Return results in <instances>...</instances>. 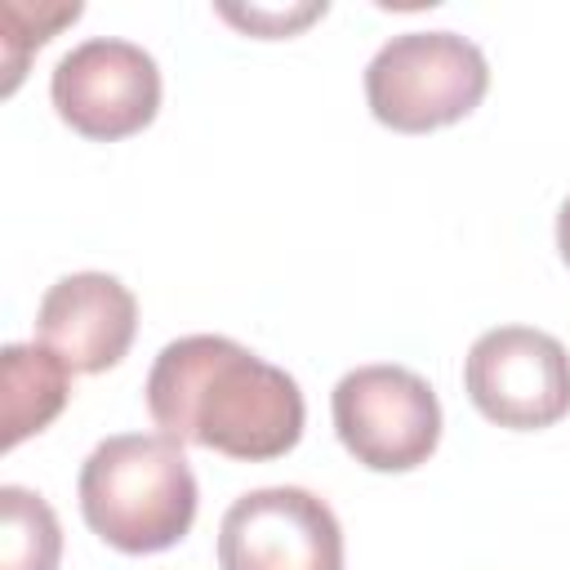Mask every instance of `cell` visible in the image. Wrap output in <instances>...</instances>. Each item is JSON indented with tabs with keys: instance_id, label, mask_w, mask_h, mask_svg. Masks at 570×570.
Masks as SVG:
<instances>
[{
	"instance_id": "cell-3",
	"label": "cell",
	"mask_w": 570,
	"mask_h": 570,
	"mask_svg": "<svg viewBox=\"0 0 570 570\" xmlns=\"http://www.w3.org/2000/svg\"><path fill=\"white\" fill-rule=\"evenodd\" d=\"M485 53L459 31H401L365 67V102L383 129L432 134L481 107Z\"/></svg>"
},
{
	"instance_id": "cell-9",
	"label": "cell",
	"mask_w": 570,
	"mask_h": 570,
	"mask_svg": "<svg viewBox=\"0 0 570 570\" xmlns=\"http://www.w3.org/2000/svg\"><path fill=\"white\" fill-rule=\"evenodd\" d=\"M71 401V370L45 343H9L0 352V423L4 450L45 432Z\"/></svg>"
},
{
	"instance_id": "cell-10",
	"label": "cell",
	"mask_w": 570,
	"mask_h": 570,
	"mask_svg": "<svg viewBox=\"0 0 570 570\" xmlns=\"http://www.w3.org/2000/svg\"><path fill=\"white\" fill-rule=\"evenodd\" d=\"M62 525L27 485H0V570H58Z\"/></svg>"
},
{
	"instance_id": "cell-7",
	"label": "cell",
	"mask_w": 570,
	"mask_h": 570,
	"mask_svg": "<svg viewBox=\"0 0 570 570\" xmlns=\"http://www.w3.org/2000/svg\"><path fill=\"white\" fill-rule=\"evenodd\" d=\"M218 570H343V525L303 485L249 490L218 521Z\"/></svg>"
},
{
	"instance_id": "cell-11",
	"label": "cell",
	"mask_w": 570,
	"mask_h": 570,
	"mask_svg": "<svg viewBox=\"0 0 570 570\" xmlns=\"http://www.w3.org/2000/svg\"><path fill=\"white\" fill-rule=\"evenodd\" d=\"M18 18H27V9L22 4H4V27H18ZM76 18H80V4L76 0L71 4H40L36 36H0V45H4V94L18 89L22 67H27V49H40L62 22H76Z\"/></svg>"
},
{
	"instance_id": "cell-5",
	"label": "cell",
	"mask_w": 570,
	"mask_h": 570,
	"mask_svg": "<svg viewBox=\"0 0 570 570\" xmlns=\"http://www.w3.org/2000/svg\"><path fill=\"white\" fill-rule=\"evenodd\" d=\"M463 387L494 428L543 432L570 414V352L548 330L499 325L468 347Z\"/></svg>"
},
{
	"instance_id": "cell-13",
	"label": "cell",
	"mask_w": 570,
	"mask_h": 570,
	"mask_svg": "<svg viewBox=\"0 0 570 570\" xmlns=\"http://www.w3.org/2000/svg\"><path fill=\"white\" fill-rule=\"evenodd\" d=\"M557 249H561V263L570 267V196L557 209Z\"/></svg>"
},
{
	"instance_id": "cell-4",
	"label": "cell",
	"mask_w": 570,
	"mask_h": 570,
	"mask_svg": "<svg viewBox=\"0 0 570 570\" xmlns=\"http://www.w3.org/2000/svg\"><path fill=\"white\" fill-rule=\"evenodd\" d=\"M343 450L370 472H414L441 445V401L405 365H356L330 396Z\"/></svg>"
},
{
	"instance_id": "cell-1",
	"label": "cell",
	"mask_w": 570,
	"mask_h": 570,
	"mask_svg": "<svg viewBox=\"0 0 570 570\" xmlns=\"http://www.w3.org/2000/svg\"><path fill=\"white\" fill-rule=\"evenodd\" d=\"M142 396L160 436L236 463L289 454L307 423L298 379L227 334H187L165 343Z\"/></svg>"
},
{
	"instance_id": "cell-2",
	"label": "cell",
	"mask_w": 570,
	"mask_h": 570,
	"mask_svg": "<svg viewBox=\"0 0 570 570\" xmlns=\"http://www.w3.org/2000/svg\"><path fill=\"white\" fill-rule=\"evenodd\" d=\"M80 517L116 552L147 557L187 539L196 521V472L178 441L160 432H120L80 463Z\"/></svg>"
},
{
	"instance_id": "cell-12",
	"label": "cell",
	"mask_w": 570,
	"mask_h": 570,
	"mask_svg": "<svg viewBox=\"0 0 570 570\" xmlns=\"http://www.w3.org/2000/svg\"><path fill=\"white\" fill-rule=\"evenodd\" d=\"M218 13L258 40H281V36L303 31L307 22L325 18V4H298V9H232V4H223Z\"/></svg>"
},
{
	"instance_id": "cell-6",
	"label": "cell",
	"mask_w": 570,
	"mask_h": 570,
	"mask_svg": "<svg viewBox=\"0 0 570 570\" xmlns=\"http://www.w3.org/2000/svg\"><path fill=\"white\" fill-rule=\"evenodd\" d=\"M49 102L71 134L89 142H120L156 120L160 67L134 40L94 36L58 58L49 76Z\"/></svg>"
},
{
	"instance_id": "cell-8",
	"label": "cell",
	"mask_w": 570,
	"mask_h": 570,
	"mask_svg": "<svg viewBox=\"0 0 570 570\" xmlns=\"http://www.w3.org/2000/svg\"><path fill=\"white\" fill-rule=\"evenodd\" d=\"M36 334L71 374H102L125 361L138 334V298L111 272L58 276L40 298Z\"/></svg>"
}]
</instances>
